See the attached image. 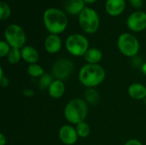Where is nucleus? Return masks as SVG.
Instances as JSON below:
<instances>
[{"instance_id": "f257e3e1", "label": "nucleus", "mask_w": 146, "mask_h": 145, "mask_svg": "<svg viewBox=\"0 0 146 145\" xmlns=\"http://www.w3.org/2000/svg\"><path fill=\"white\" fill-rule=\"evenodd\" d=\"M43 22L50 34L62 33L68 25L67 15L57 8H48L43 14Z\"/></svg>"}, {"instance_id": "f03ea898", "label": "nucleus", "mask_w": 146, "mask_h": 145, "mask_svg": "<svg viewBox=\"0 0 146 145\" xmlns=\"http://www.w3.org/2000/svg\"><path fill=\"white\" fill-rule=\"evenodd\" d=\"M106 77L104 68L99 64L86 63L82 66L78 73L80 83L86 88H95L101 85Z\"/></svg>"}, {"instance_id": "7ed1b4c3", "label": "nucleus", "mask_w": 146, "mask_h": 145, "mask_svg": "<svg viewBox=\"0 0 146 145\" xmlns=\"http://www.w3.org/2000/svg\"><path fill=\"white\" fill-rule=\"evenodd\" d=\"M64 117L66 121L73 125L85 121L88 115V104L81 98L71 99L64 108Z\"/></svg>"}, {"instance_id": "20e7f679", "label": "nucleus", "mask_w": 146, "mask_h": 145, "mask_svg": "<svg viewBox=\"0 0 146 145\" xmlns=\"http://www.w3.org/2000/svg\"><path fill=\"white\" fill-rule=\"evenodd\" d=\"M65 48L67 51L74 56H84L89 48L87 38L80 33L70 34L65 40Z\"/></svg>"}, {"instance_id": "39448f33", "label": "nucleus", "mask_w": 146, "mask_h": 145, "mask_svg": "<svg viewBox=\"0 0 146 145\" xmlns=\"http://www.w3.org/2000/svg\"><path fill=\"white\" fill-rule=\"evenodd\" d=\"M78 21L80 28L88 34L95 33L99 27L100 19L98 12L90 7H86L79 15Z\"/></svg>"}, {"instance_id": "423d86ee", "label": "nucleus", "mask_w": 146, "mask_h": 145, "mask_svg": "<svg viewBox=\"0 0 146 145\" xmlns=\"http://www.w3.org/2000/svg\"><path fill=\"white\" fill-rule=\"evenodd\" d=\"M117 47L123 56L133 58L138 56L140 44L139 39L133 34L124 32L118 37Z\"/></svg>"}, {"instance_id": "0eeeda50", "label": "nucleus", "mask_w": 146, "mask_h": 145, "mask_svg": "<svg viewBox=\"0 0 146 145\" xmlns=\"http://www.w3.org/2000/svg\"><path fill=\"white\" fill-rule=\"evenodd\" d=\"M5 41L11 48L21 49L26 45L27 35L23 28L17 24H10L4 30Z\"/></svg>"}, {"instance_id": "6e6552de", "label": "nucleus", "mask_w": 146, "mask_h": 145, "mask_svg": "<svg viewBox=\"0 0 146 145\" xmlns=\"http://www.w3.org/2000/svg\"><path fill=\"white\" fill-rule=\"evenodd\" d=\"M74 69V64L73 61L68 58H60L56 60L52 68H51V74L55 79L64 80L71 76Z\"/></svg>"}, {"instance_id": "1a4fd4ad", "label": "nucleus", "mask_w": 146, "mask_h": 145, "mask_svg": "<svg viewBox=\"0 0 146 145\" xmlns=\"http://www.w3.org/2000/svg\"><path fill=\"white\" fill-rule=\"evenodd\" d=\"M127 26L134 32H140L146 29V13L141 10L132 13L127 19Z\"/></svg>"}, {"instance_id": "9d476101", "label": "nucleus", "mask_w": 146, "mask_h": 145, "mask_svg": "<svg viewBox=\"0 0 146 145\" xmlns=\"http://www.w3.org/2000/svg\"><path fill=\"white\" fill-rule=\"evenodd\" d=\"M58 138L65 145H74L78 140L79 136L75 127L71 125H63L58 131Z\"/></svg>"}, {"instance_id": "9b49d317", "label": "nucleus", "mask_w": 146, "mask_h": 145, "mask_svg": "<svg viewBox=\"0 0 146 145\" xmlns=\"http://www.w3.org/2000/svg\"><path fill=\"white\" fill-rule=\"evenodd\" d=\"M44 45L46 52L50 54H56L62 49V38L59 37V35L50 34L46 37Z\"/></svg>"}, {"instance_id": "f8f14e48", "label": "nucleus", "mask_w": 146, "mask_h": 145, "mask_svg": "<svg viewBox=\"0 0 146 145\" xmlns=\"http://www.w3.org/2000/svg\"><path fill=\"white\" fill-rule=\"evenodd\" d=\"M126 8L125 0H106L105 10L111 16H118L121 15Z\"/></svg>"}, {"instance_id": "ddd939ff", "label": "nucleus", "mask_w": 146, "mask_h": 145, "mask_svg": "<svg viewBox=\"0 0 146 145\" xmlns=\"http://www.w3.org/2000/svg\"><path fill=\"white\" fill-rule=\"evenodd\" d=\"M21 59L26 62L28 65L35 64L39 60V54L38 50L32 45H25L21 49Z\"/></svg>"}, {"instance_id": "4468645a", "label": "nucleus", "mask_w": 146, "mask_h": 145, "mask_svg": "<svg viewBox=\"0 0 146 145\" xmlns=\"http://www.w3.org/2000/svg\"><path fill=\"white\" fill-rule=\"evenodd\" d=\"M127 93L134 100H144L146 98V86L141 83H133L128 86Z\"/></svg>"}, {"instance_id": "2eb2a0df", "label": "nucleus", "mask_w": 146, "mask_h": 145, "mask_svg": "<svg viewBox=\"0 0 146 145\" xmlns=\"http://www.w3.org/2000/svg\"><path fill=\"white\" fill-rule=\"evenodd\" d=\"M65 91H66L65 84L63 83L62 80L60 79H54V81L51 83V85L48 89L50 97L54 99L61 98L64 95Z\"/></svg>"}, {"instance_id": "dca6fc26", "label": "nucleus", "mask_w": 146, "mask_h": 145, "mask_svg": "<svg viewBox=\"0 0 146 145\" xmlns=\"http://www.w3.org/2000/svg\"><path fill=\"white\" fill-rule=\"evenodd\" d=\"M86 3L84 0H65L64 8L65 10L70 15H80L81 11L86 8Z\"/></svg>"}, {"instance_id": "f3484780", "label": "nucleus", "mask_w": 146, "mask_h": 145, "mask_svg": "<svg viewBox=\"0 0 146 145\" xmlns=\"http://www.w3.org/2000/svg\"><path fill=\"white\" fill-rule=\"evenodd\" d=\"M84 59L87 63L98 64L103 59V52L98 48H90L85 54Z\"/></svg>"}, {"instance_id": "a211bd4d", "label": "nucleus", "mask_w": 146, "mask_h": 145, "mask_svg": "<svg viewBox=\"0 0 146 145\" xmlns=\"http://www.w3.org/2000/svg\"><path fill=\"white\" fill-rule=\"evenodd\" d=\"M84 97L85 101L90 105L97 104L100 98V95L95 88H86L84 92Z\"/></svg>"}, {"instance_id": "6ab92c4d", "label": "nucleus", "mask_w": 146, "mask_h": 145, "mask_svg": "<svg viewBox=\"0 0 146 145\" xmlns=\"http://www.w3.org/2000/svg\"><path fill=\"white\" fill-rule=\"evenodd\" d=\"M54 77L51 73H44L39 79H38V87L41 90H48L51 83L54 81Z\"/></svg>"}, {"instance_id": "aec40b11", "label": "nucleus", "mask_w": 146, "mask_h": 145, "mask_svg": "<svg viewBox=\"0 0 146 145\" xmlns=\"http://www.w3.org/2000/svg\"><path fill=\"white\" fill-rule=\"evenodd\" d=\"M75 129H76V132L78 133L79 138H86L91 133V127H90L89 124L86 121H83V122L77 124L75 126Z\"/></svg>"}, {"instance_id": "412c9836", "label": "nucleus", "mask_w": 146, "mask_h": 145, "mask_svg": "<svg viewBox=\"0 0 146 145\" xmlns=\"http://www.w3.org/2000/svg\"><path fill=\"white\" fill-rule=\"evenodd\" d=\"M27 71V73L33 78H38L39 79L44 73V68L38 63L28 65Z\"/></svg>"}, {"instance_id": "4be33fe9", "label": "nucleus", "mask_w": 146, "mask_h": 145, "mask_svg": "<svg viewBox=\"0 0 146 145\" xmlns=\"http://www.w3.org/2000/svg\"><path fill=\"white\" fill-rule=\"evenodd\" d=\"M21 59V49H16V48H11L9 53L7 56V60L9 64L15 65L17 64Z\"/></svg>"}, {"instance_id": "5701e85b", "label": "nucleus", "mask_w": 146, "mask_h": 145, "mask_svg": "<svg viewBox=\"0 0 146 145\" xmlns=\"http://www.w3.org/2000/svg\"><path fill=\"white\" fill-rule=\"evenodd\" d=\"M11 15V9L9 4L3 1L0 2V19L2 21L7 20Z\"/></svg>"}, {"instance_id": "b1692460", "label": "nucleus", "mask_w": 146, "mask_h": 145, "mask_svg": "<svg viewBox=\"0 0 146 145\" xmlns=\"http://www.w3.org/2000/svg\"><path fill=\"white\" fill-rule=\"evenodd\" d=\"M11 50V46L5 41L2 40L0 42V56L1 57H7L8 54Z\"/></svg>"}, {"instance_id": "393cba45", "label": "nucleus", "mask_w": 146, "mask_h": 145, "mask_svg": "<svg viewBox=\"0 0 146 145\" xmlns=\"http://www.w3.org/2000/svg\"><path fill=\"white\" fill-rule=\"evenodd\" d=\"M128 2L135 9H140L143 6V0H128Z\"/></svg>"}, {"instance_id": "a878e982", "label": "nucleus", "mask_w": 146, "mask_h": 145, "mask_svg": "<svg viewBox=\"0 0 146 145\" xmlns=\"http://www.w3.org/2000/svg\"><path fill=\"white\" fill-rule=\"evenodd\" d=\"M23 95L27 97H33L35 95V92L33 89L27 88V89H24L23 90Z\"/></svg>"}, {"instance_id": "bb28decb", "label": "nucleus", "mask_w": 146, "mask_h": 145, "mask_svg": "<svg viewBox=\"0 0 146 145\" xmlns=\"http://www.w3.org/2000/svg\"><path fill=\"white\" fill-rule=\"evenodd\" d=\"M9 85V80L7 77H3V78H0V85L2 87H7L8 85Z\"/></svg>"}, {"instance_id": "cd10ccee", "label": "nucleus", "mask_w": 146, "mask_h": 145, "mask_svg": "<svg viewBox=\"0 0 146 145\" xmlns=\"http://www.w3.org/2000/svg\"><path fill=\"white\" fill-rule=\"evenodd\" d=\"M124 145H143V144L139 140H137V139H130L127 142H126Z\"/></svg>"}, {"instance_id": "c85d7f7f", "label": "nucleus", "mask_w": 146, "mask_h": 145, "mask_svg": "<svg viewBox=\"0 0 146 145\" xmlns=\"http://www.w3.org/2000/svg\"><path fill=\"white\" fill-rule=\"evenodd\" d=\"M7 144V138L3 133L0 134V145H5Z\"/></svg>"}, {"instance_id": "c756f323", "label": "nucleus", "mask_w": 146, "mask_h": 145, "mask_svg": "<svg viewBox=\"0 0 146 145\" xmlns=\"http://www.w3.org/2000/svg\"><path fill=\"white\" fill-rule=\"evenodd\" d=\"M140 69H141V72H142V73H143V74H145V75L146 76V62L143 63V65L141 66Z\"/></svg>"}, {"instance_id": "7c9ffc66", "label": "nucleus", "mask_w": 146, "mask_h": 145, "mask_svg": "<svg viewBox=\"0 0 146 145\" xmlns=\"http://www.w3.org/2000/svg\"><path fill=\"white\" fill-rule=\"evenodd\" d=\"M86 3H93L95 2H97L98 0H84Z\"/></svg>"}, {"instance_id": "2f4dec72", "label": "nucleus", "mask_w": 146, "mask_h": 145, "mask_svg": "<svg viewBox=\"0 0 146 145\" xmlns=\"http://www.w3.org/2000/svg\"><path fill=\"white\" fill-rule=\"evenodd\" d=\"M3 77H4V75H3V69L1 67L0 68V78H3Z\"/></svg>"}, {"instance_id": "473e14b6", "label": "nucleus", "mask_w": 146, "mask_h": 145, "mask_svg": "<svg viewBox=\"0 0 146 145\" xmlns=\"http://www.w3.org/2000/svg\"><path fill=\"white\" fill-rule=\"evenodd\" d=\"M7 1H12V0H7Z\"/></svg>"}]
</instances>
